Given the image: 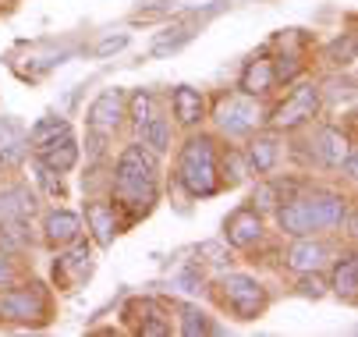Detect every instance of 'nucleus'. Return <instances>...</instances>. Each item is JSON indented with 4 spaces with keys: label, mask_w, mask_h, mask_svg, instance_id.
I'll return each instance as SVG.
<instances>
[{
    "label": "nucleus",
    "mask_w": 358,
    "mask_h": 337,
    "mask_svg": "<svg viewBox=\"0 0 358 337\" xmlns=\"http://www.w3.org/2000/svg\"><path fill=\"white\" fill-rule=\"evenodd\" d=\"M36 157H39V164H46L50 171L64 174V171H71V167L78 164V146H75V138H71V131H68V135H61V138H54V142H43V146H36Z\"/></svg>",
    "instance_id": "obj_11"
},
{
    "label": "nucleus",
    "mask_w": 358,
    "mask_h": 337,
    "mask_svg": "<svg viewBox=\"0 0 358 337\" xmlns=\"http://www.w3.org/2000/svg\"><path fill=\"white\" fill-rule=\"evenodd\" d=\"M0 316L15 320V323H39L46 320V295L39 292V284L0 292Z\"/></svg>",
    "instance_id": "obj_3"
},
{
    "label": "nucleus",
    "mask_w": 358,
    "mask_h": 337,
    "mask_svg": "<svg viewBox=\"0 0 358 337\" xmlns=\"http://www.w3.org/2000/svg\"><path fill=\"white\" fill-rule=\"evenodd\" d=\"M124 114L135 121V128H138L142 121H149L152 114H157V100H152V92H149V89H135L131 100H124Z\"/></svg>",
    "instance_id": "obj_26"
},
{
    "label": "nucleus",
    "mask_w": 358,
    "mask_h": 337,
    "mask_svg": "<svg viewBox=\"0 0 358 337\" xmlns=\"http://www.w3.org/2000/svg\"><path fill=\"white\" fill-rule=\"evenodd\" d=\"M298 292H301L305 299H320V295H323V280H320V270L305 273V280L298 284Z\"/></svg>",
    "instance_id": "obj_33"
},
{
    "label": "nucleus",
    "mask_w": 358,
    "mask_h": 337,
    "mask_svg": "<svg viewBox=\"0 0 358 337\" xmlns=\"http://www.w3.org/2000/svg\"><path fill=\"white\" fill-rule=\"evenodd\" d=\"M68 131H71V124L64 117H39L32 124V131H29V146H43V142H54Z\"/></svg>",
    "instance_id": "obj_25"
},
{
    "label": "nucleus",
    "mask_w": 358,
    "mask_h": 337,
    "mask_svg": "<svg viewBox=\"0 0 358 337\" xmlns=\"http://www.w3.org/2000/svg\"><path fill=\"white\" fill-rule=\"evenodd\" d=\"M29 153V135L15 117H0V164H18Z\"/></svg>",
    "instance_id": "obj_16"
},
{
    "label": "nucleus",
    "mask_w": 358,
    "mask_h": 337,
    "mask_svg": "<svg viewBox=\"0 0 358 337\" xmlns=\"http://www.w3.org/2000/svg\"><path fill=\"white\" fill-rule=\"evenodd\" d=\"M178 284H181V292H188V295L202 292V280H199L195 273H178Z\"/></svg>",
    "instance_id": "obj_35"
},
{
    "label": "nucleus",
    "mask_w": 358,
    "mask_h": 337,
    "mask_svg": "<svg viewBox=\"0 0 358 337\" xmlns=\"http://www.w3.org/2000/svg\"><path fill=\"white\" fill-rule=\"evenodd\" d=\"M301 203H305V213H309L313 231H327V227L344 224V213H348V199L344 196H334V192H316V196L301 199Z\"/></svg>",
    "instance_id": "obj_10"
},
{
    "label": "nucleus",
    "mask_w": 358,
    "mask_h": 337,
    "mask_svg": "<svg viewBox=\"0 0 358 337\" xmlns=\"http://www.w3.org/2000/svg\"><path fill=\"white\" fill-rule=\"evenodd\" d=\"M273 61L270 57H252L248 64H245V71H241V82H238V89L245 92V96H266L270 89H273Z\"/></svg>",
    "instance_id": "obj_15"
},
{
    "label": "nucleus",
    "mask_w": 358,
    "mask_h": 337,
    "mask_svg": "<svg viewBox=\"0 0 358 337\" xmlns=\"http://www.w3.org/2000/svg\"><path fill=\"white\" fill-rule=\"evenodd\" d=\"M11 277H15V266H11V259H8L4 252H0V284L11 280Z\"/></svg>",
    "instance_id": "obj_36"
},
{
    "label": "nucleus",
    "mask_w": 358,
    "mask_h": 337,
    "mask_svg": "<svg viewBox=\"0 0 358 337\" xmlns=\"http://www.w3.org/2000/svg\"><path fill=\"white\" fill-rule=\"evenodd\" d=\"M178 181L185 185V192L192 199L213 196V192L220 188V164H217V150H213L210 135H192L181 146Z\"/></svg>",
    "instance_id": "obj_2"
},
{
    "label": "nucleus",
    "mask_w": 358,
    "mask_h": 337,
    "mask_svg": "<svg viewBox=\"0 0 358 337\" xmlns=\"http://www.w3.org/2000/svg\"><path fill=\"white\" fill-rule=\"evenodd\" d=\"M277 220H280V231L291 234V238H309L313 234V224H309V213H305L301 199H291L287 206H277Z\"/></svg>",
    "instance_id": "obj_21"
},
{
    "label": "nucleus",
    "mask_w": 358,
    "mask_h": 337,
    "mask_svg": "<svg viewBox=\"0 0 358 337\" xmlns=\"http://www.w3.org/2000/svg\"><path fill=\"white\" fill-rule=\"evenodd\" d=\"M36 213V196L25 185L0 192V220H29Z\"/></svg>",
    "instance_id": "obj_17"
},
{
    "label": "nucleus",
    "mask_w": 358,
    "mask_h": 337,
    "mask_svg": "<svg viewBox=\"0 0 358 337\" xmlns=\"http://www.w3.org/2000/svg\"><path fill=\"white\" fill-rule=\"evenodd\" d=\"M124 100H128V92L117 89V85L99 92L96 100L89 103V114H85L89 131H96V135H110V131H117V124H121V117H124Z\"/></svg>",
    "instance_id": "obj_7"
},
{
    "label": "nucleus",
    "mask_w": 358,
    "mask_h": 337,
    "mask_svg": "<svg viewBox=\"0 0 358 337\" xmlns=\"http://www.w3.org/2000/svg\"><path fill=\"white\" fill-rule=\"evenodd\" d=\"M327 263V249L320 242H309V238H298L287 252V266L298 270V273H313V270H323Z\"/></svg>",
    "instance_id": "obj_18"
},
{
    "label": "nucleus",
    "mask_w": 358,
    "mask_h": 337,
    "mask_svg": "<svg viewBox=\"0 0 358 337\" xmlns=\"http://www.w3.org/2000/svg\"><path fill=\"white\" fill-rule=\"evenodd\" d=\"M138 142L145 150H152V153H167V146H171V124H167V117L152 114L149 121H142L138 124Z\"/></svg>",
    "instance_id": "obj_23"
},
{
    "label": "nucleus",
    "mask_w": 358,
    "mask_h": 337,
    "mask_svg": "<svg viewBox=\"0 0 358 337\" xmlns=\"http://www.w3.org/2000/svg\"><path fill=\"white\" fill-rule=\"evenodd\" d=\"M128 43H131V36H128V32H110V36H103V39H99V43L92 46V57H99V61H103V57H114V54H121V50H124Z\"/></svg>",
    "instance_id": "obj_28"
},
{
    "label": "nucleus",
    "mask_w": 358,
    "mask_h": 337,
    "mask_svg": "<svg viewBox=\"0 0 358 337\" xmlns=\"http://www.w3.org/2000/svg\"><path fill=\"white\" fill-rule=\"evenodd\" d=\"M355 287H358V259H355V252H348L334 266V292L344 302H355Z\"/></svg>",
    "instance_id": "obj_24"
},
{
    "label": "nucleus",
    "mask_w": 358,
    "mask_h": 337,
    "mask_svg": "<svg viewBox=\"0 0 358 337\" xmlns=\"http://www.w3.org/2000/svg\"><path fill=\"white\" fill-rule=\"evenodd\" d=\"M89 277H92V252H89L85 242H78V238H75L71 249L64 256H57V263H54V280H57V287L71 292V287L85 284Z\"/></svg>",
    "instance_id": "obj_8"
},
{
    "label": "nucleus",
    "mask_w": 358,
    "mask_h": 337,
    "mask_svg": "<svg viewBox=\"0 0 358 337\" xmlns=\"http://www.w3.org/2000/svg\"><path fill=\"white\" fill-rule=\"evenodd\" d=\"M224 295L231 302V309L238 313V320H255L263 309H266V292L263 284L248 277V273H231L224 280Z\"/></svg>",
    "instance_id": "obj_6"
},
{
    "label": "nucleus",
    "mask_w": 358,
    "mask_h": 337,
    "mask_svg": "<svg viewBox=\"0 0 358 337\" xmlns=\"http://www.w3.org/2000/svg\"><path fill=\"white\" fill-rule=\"evenodd\" d=\"M85 217H89V231L96 238V245L110 249L114 234H117V210L107 206V203H85Z\"/></svg>",
    "instance_id": "obj_14"
},
{
    "label": "nucleus",
    "mask_w": 358,
    "mask_h": 337,
    "mask_svg": "<svg viewBox=\"0 0 358 337\" xmlns=\"http://www.w3.org/2000/svg\"><path fill=\"white\" fill-rule=\"evenodd\" d=\"M330 57H334V64H351V61H355V36L337 39V43L330 46Z\"/></svg>",
    "instance_id": "obj_31"
},
{
    "label": "nucleus",
    "mask_w": 358,
    "mask_h": 337,
    "mask_svg": "<svg viewBox=\"0 0 358 337\" xmlns=\"http://www.w3.org/2000/svg\"><path fill=\"white\" fill-rule=\"evenodd\" d=\"M224 185H241L245 181V174L252 171L248 167V160H245V153H238V150H231L227 157H224Z\"/></svg>",
    "instance_id": "obj_29"
},
{
    "label": "nucleus",
    "mask_w": 358,
    "mask_h": 337,
    "mask_svg": "<svg viewBox=\"0 0 358 337\" xmlns=\"http://www.w3.org/2000/svg\"><path fill=\"white\" fill-rule=\"evenodd\" d=\"M114 196H117V206L128 210V224L145 217L152 203H157V153L145 150L142 142H131L117 157Z\"/></svg>",
    "instance_id": "obj_1"
},
{
    "label": "nucleus",
    "mask_w": 358,
    "mask_h": 337,
    "mask_svg": "<svg viewBox=\"0 0 358 337\" xmlns=\"http://www.w3.org/2000/svg\"><path fill=\"white\" fill-rule=\"evenodd\" d=\"M259 121H263L259 107H255L252 96H245V92H241V96H224L220 107H217V128H220L224 135H231V138L252 135Z\"/></svg>",
    "instance_id": "obj_4"
},
{
    "label": "nucleus",
    "mask_w": 358,
    "mask_h": 337,
    "mask_svg": "<svg viewBox=\"0 0 358 337\" xmlns=\"http://www.w3.org/2000/svg\"><path fill=\"white\" fill-rule=\"evenodd\" d=\"M316 150H320V160H323V164H334V167H337V164L351 153V138H348L341 128H330V124H327V128L316 131Z\"/></svg>",
    "instance_id": "obj_19"
},
{
    "label": "nucleus",
    "mask_w": 358,
    "mask_h": 337,
    "mask_svg": "<svg viewBox=\"0 0 358 337\" xmlns=\"http://www.w3.org/2000/svg\"><path fill=\"white\" fill-rule=\"evenodd\" d=\"M213 327H210V320H206V313L202 309H195V306H185V313H181V334H188V337H199V334H210Z\"/></svg>",
    "instance_id": "obj_27"
},
{
    "label": "nucleus",
    "mask_w": 358,
    "mask_h": 337,
    "mask_svg": "<svg viewBox=\"0 0 358 337\" xmlns=\"http://www.w3.org/2000/svg\"><path fill=\"white\" fill-rule=\"evenodd\" d=\"M280 203H277V185H270V181H263L259 188H255V196H252V210H277Z\"/></svg>",
    "instance_id": "obj_30"
},
{
    "label": "nucleus",
    "mask_w": 358,
    "mask_h": 337,
    "mask_svg": "<svg viewBox=\"0 0 358 337\" xmlns=\"http://www.w3.org/2000/svg\"><path fill=\"white\" fill-rule=\"evenodd\" d=\"M178 0H142V15H138V22H152V18H160V15H167V8H174Z\"/></svg>",
    "instance_id": "obj_32"
},
{
    "label": "nucleus",
    "mask_w": 358,
    "mask_h": 337,
    "mask_svg": "<svg viewBox=\"0 0 358 337\" xmlns=\"http://www.w3.org/2000/svg\"><path fill=\"white\" fill-rule=\"evenodd\" d=\"M43 234H46V242L54 249H64L82 234V220L71 210H54V213H46V220H43Z\"/></svg>",
    "instance_id": "obj_12"
},
{
    "label": "nucleus",
    "mask_w": 358,
    "mask_h": 337,
    "mask_svg": "<svg viewBox=\"0 0 358 337\" xmlns=\"http://www.w3.org/2000/svg\"><path fill=\"white\" fill-rule=\"evenodd\" d=\"M320 114V89L316 85H309V82H301V85H294V92L287 96V100L273 110V128H298V124H305V121H313Z\"/></svg>",
    "instance_id": "obj_5"
},
{
    "label": "nucleus",
    "mask_w": 358,
    "mask_h": 337,
    "mask_svg": "<svg viewBox=\"0 0 358 337\" xmlns=\"http://www.w3.org/2000/svg\"><path fill=\"white\" fill-rule=\"evenodd\" d=\"M138 334H142V337H164V334H171V327H167L164 320L152 316V320H145V323L138 327Z\"/></svg>",
    "instance_id": "obj_34"
},
{
    "label": "nucleus",
    "mask_w": 358,
    "mask_h": 337,
    "mask_svg": "<svg viewBox=\"0 0 358 337\" xmlns=\"http://www.w3.org/2000/svg\"><path fill=\"white\" fill-rule=\"evenodd\" d=\"M277 157H280V146H277V138H273V135L252 138V146H248V153H245L248 167H252V171H259V174H270L273 164H277Z\"/></svg>",
    "instance_id": "obj_22"
},
{
    "label": "nucleus",
    "mask_w": 358,
    "mask_h": 337,
    "mask_svg": "<svg viewBox=\"0 0 358 337\" xmlns=\"http://www.w3.org/2000/svg\"><path fill=\"white\" fill-rule=\"evenodd\" d=\"M224 238L234 249H252L263 238V213L252 206H238L227 220H224Z\"/></svg>",
    "instance_id": "obj_9"
},
{
    "label": "nucleus",
    "mask_w": 358,
    "mask_h": 337,
    "mask_svg": "<svg viewBox=\"0 0 358 337\" xmlns=\"http://www.w3.org/2000/svg\"><path fill=\"white\" fill-rule=\"evenodd\" d=\"M192 39H195V25H192V22L171 25L167 32H160L157 39L149 43V54H152V57H171V54L181 50V46H188Z\"/></svg>",
    "instance_id": "obj_20"
},
{
    "label": "nucleus",
    "mask_w": 358,
    "mask_h": 337,
    "mask_svg": "<svg viewBox=\"0 0 358 337\" xmlns=\"http://www.w3.org/2000/svg\"><path fill=\"white\" fill-rule=\"evenodd\" d=\"M171 103H174L178 124H185V128H195L202 117H206V100H202V92L192 89V85H178L171 92Z\"/></svg>",
    "instance_id": "obj_13"
}]
</instances>
